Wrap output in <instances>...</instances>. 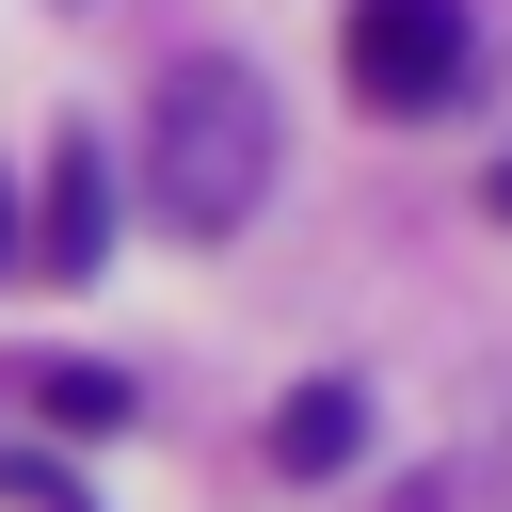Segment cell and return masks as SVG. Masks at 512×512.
Returning a JSON list of instances; mask_svg holds the SVG:
<instances>
[{
    "instance_id": "7a4b0ae2",
    "label": "cell",
    "mask_w": 512,
    "mask_h": 512,
    "mask_svg": "<svg viewBox=\"0 0 512 512\" xmlns=\"http://www.w3.org/2000/svg\"><path fill=\"white\" fill-rule=\"evenodd\" d=\"M336 64H352V96H384V112H432V96H464L480 32H464V0H352Z\"/></svg>"
},
{
    "instance_id": "52a82bcc",
    "label": "cell",
    "mask_w": 512,
    "mask_h": 512,
    "mask_svg": "<svg viewBox=\"0 0 512 512\" xmlns=\"http://www.w3.org/2000/svg\"><path fill=\"white\" fill-rule=\"evenodd\" d=\"M496 208H512V160H496Z\"/></svg>"
},
{
    "instance_id": "5b68a950",
    "label": "cell",
    "mask_w": 512,
    "mask_h": 512,
    "mask_svg": "<svg viewBox=\"0 0 512 512\" xmlns=\"http://www.w3.org/2000/svg\"><path fill=\"white\" fill-rule=\"evenodd\" d=\"M32 400H48V432H128V416H144L128 368H32Z\"/></svg>"
},
{
    "instance_id": "8992f818",
    "label": "cell",
    "mask_w": 512,
    "mask_h": 512,
    "mask_svg": "<svg viewBox=\"0 0 512 512\" xmlns=\"http://www.w3.org/2000/svg\"><path fill=\"white\" fill-rule=\"evenodd\" d=\"M0 256H16V192H0Z\"/></svg>"
},
{
    "instance_id": "3957f363",
    "label": "cell",
    "mask_w": 512,
    "mask_h": 512,
    "mask_svg": "<svg viewBox=\"0 0 512 512\" xmlns=\"http://www.w3.org/2000/svg\"><path fill=\"white\" fill-rule=\"evenodd\" d=\"M96 256H112V160H96V128H64L48 208H32V272H96Z\"/></svg>"
},
{
    "instance_id": "6da1fadb",
    "label": "cell",
    "mask_w": 512,
    "mask_h": 512,
    "mask_svg": "<svg viewBox=\"0 0 512 512\" xmlns=\"http://www.w3.org/2000/svg\"><path fill=\"white\" fill-rule=\"evenodd\" d=\"M272 192V80L240 48H192L160 96H144V208L176 240H240Z\"/></svg>"
},
{
    "instance_id": "277c9868",
    "label": "cell",
    "mask_w": 512,
    "mask_h": 512,
    "mask_svg": "<svg viewBox=\"0 0 512 512\" xmlns=\"http://www.w3.org/2000/svg\"><path fill=\"white\" fill-rule=\"evenodd\" d=\"M352 448H368V384H304V400L272 416V464H288V480H336Z\"/></svg>"
}]
</instances>
